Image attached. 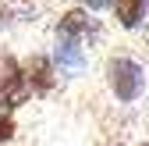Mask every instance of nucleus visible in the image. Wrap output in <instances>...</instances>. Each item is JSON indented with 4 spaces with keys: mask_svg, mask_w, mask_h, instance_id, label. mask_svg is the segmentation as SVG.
<instances>
[{
    "mask_svg": "<svg viewBox=\"0 0 149 146\" xmlns=\"http://www.w3.org/2000/svg\"><path fill=\"white\" fill-rule=\"evenodd\" d=\"M107 86H110V93H114L121 103H132L146 89V71L132 57H114L107 64Z\"/></svg>",
    "mask_w": 149,
    "mask_h": 146,
    "instance_id": "1",
    "label": "nucleus"
},
{
    "mask_svg": "<svg viewBox=\"0 0 149 146\" xmlns=\"http://www.w3.org/2000/svg\"><path fill=\"white\" fill-rule=\"evenodd\" d=\"M29 96V86H25V75H22V64L14 57H4L0 61V107H18L25 103Z\"/></svg>",
    "mask_w": 149,
    "mask_h": 146,
    "instance_id": "2",
    "label": "nucleus"
},
{
    "mask_svg": "<svg viewBox=\"0 0 149 146\" xmlns=\"http://www.w3.org/2000/svg\"><path fill=\"white\" fill-rule=\"evenodd\" d=\"M22 75H25V86L32 89V93H50L53 89V64L46 57H32L22 68Z\"/></svg>",
    "mask_w": 149,
    "mask_h": 146,
    "instance_id": "3",
    "label": "nucleus"
},
{
    "mask_svg": "<svg viewBox=\"0 0 149 146\" xmlns=\"http://www.w3.org/2000/svg\"><path fill=\"white\" fill-rule=\"evenodd\" d=\"M146 11H149V0H117L114 4V14L121 29H139L146 22Z\"/></svg>",
    "mask_w": 149,
    "mask_h": 146,
    "instance_id": "4",
    "label": "nucleus"
},
{
    "mask_svg": "<svg viewBox=\"0 0 149 146\" xmlns=\"http://www.w3.org/2000/svg\"><path fill=\"white\" fill-rule=\"evenodd\" d=\"M57 64L82 71L85 68V53H82V39H68V36H57Z\"/></svg>",
    "mask_w": 149,
    "mask_h": 146,
    "instance_id": "5",
    "label": "nucleus"
},
{
    "mask_svg": "<svg viewBox=\"0 0 149 146\" xmlns=\"http://www.w3.org/2000/svg\"><path fill=\"white\" fill-rule=\"evenodd\" d=\"M85 29H89V18H85V11H68V14H61V25H57V36H68V39H82L85 36Z\"/></svg>",
    "mask_w": 149,
    "mask_h": 146,
    "instance_id": "6",
    "label": "nucleus"
},
{
    "mask_svg": "<svg viewBox=\"0 0 149 146\" xmlns=\"http://www.w3.org/2000/svg\"><path fill=\"white\" fill-rule=\"evenodd\" d=\"M14 139V121L11 114H0V142H11Z\"/></svg>",
    "mask_w": 149,
    "mask_h": 146,
    "instance_id": "7",
    "label": "nucleus"
},
{
    "mask_svg": "<svg viewBox=\"0 0 149 146\" xmlns=\"http://www.w3.org/2000/svg\"><path fill=\"white\" fill-rule=\"evenodd\" d=\"M82 4H85L89 11H100V7H107V4H110V0H82Z\"/></svg>",
    "mask_w": 149,
    "mask_h": 146,
    "instance_id": "8",
    "label": "nucleus"
},
{
    "mask_svg": "<svg viewBox=\"0 0 149 146\" xmlns=\"http://www.w3.org/2000/svg\"><path fill=\"white\" fill-rule=\"evenodd\" d=\"M146 146H149V142H146Z\"/></svg>",
    "mask_w": 149,
    "mask_h": 146,
    "instance_id": "9",
    "label": "nucleus"
}]
</instances>
